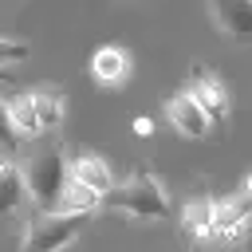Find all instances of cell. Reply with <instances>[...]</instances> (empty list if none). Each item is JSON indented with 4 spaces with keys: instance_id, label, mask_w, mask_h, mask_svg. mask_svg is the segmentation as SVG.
<instances>
[{
    "instance_id": "3957f363",
    "label": "cell",
    "mask_w": 252,
    "mask_h": 252,
    "mask_svg": "<svg viewBox=\"0 0 252 252\" xmlns=\"http://www.w3.org/2000/svg\"><path fill=\"white\" fill-rule=\"evenodd\" d=\"M87 220L91 213H39L20 240V252H63L83 236Z\"/></svg>"
},
{
    "instance_id": "d6986e66",
    "label": "cell",
    "mask_w": 252,
    "mask_h": 252,
    "mask_svg": "<svg viewBox=\"0 0 252 252\" xmlns=\"http://www.w3.org/2000/svg\"><path fill=\"white\" fill-rule=\"evenodd\" d=\"M240 189H244V193H252V173H248V177L240 181Z\"/></svg>"
},
{
    "instance_id": "e0dca14e",
    "label": "cell",
    "mask_w": 252,
    "mask_h": 252,
    "mask_svg": "<svg viewBox=\"0 0 252 252\" xmlns=\"http://www.w3.org/2000/svg\"><path fill=\"white\" fill-rule=\"evenodd\" d=\"M150 130H154V122H150V118H134V134L150 138Z\"/></svg>"
},
{
    "instance_id": "9c48e42d",
    "label": "cell",
    "mask_w": 252,
    "mask_h": 252,
    "mask_svg": "<svg viewBox=\"0 0 252 252\" xmlns=\"http://www.w3.org/2000/svg\"><path fill=\"white\" fill-rule=\"evenodd\" d=\"M213 224H217V197L213 193H193L181 209V228L189 240H213Z\"/></svg>"
},
{
    "instance_id": "7a4b0ae2",
    "label": "cell",
    "mask_w": 252,
    "mask_h": 252,
    "mask_svg": "<svg viewBox=\"0 0 252 252\" xmlns=\"http://www.w3.org/2000/svg\"><path fill=\"white\" fill-rule=\"evenodd\" d=\"M102 209H114V213H126V217H138V220H169V213H173L165 185L150 169H138L122 185H114L102 197Z\"/></svg>"
},
{
    "instance_id": "ba28073f",
    "label": "cell",
    "mask_w": 252,
    "mask_h": 252,
    "mask_svg": "<svg viewBox=\"0 0 252 252\" xmlns=\"http://www.w3.org/2000/svg\"><path fill=\"white\" fill-rule=\"evenodd\" d=\"M71 181L75 185H83V189H91V193H98V197H106L118 181H114V169H110V161L102 158V154H75L71 158Z\"/></svg>"
},
{
    "instance_id": "4fadbf2b",
    "label": "cell",
    "mask_w": 252,
    "mask_h": 252,
    "mask_svg": "<svg viewBox=\"0 0 252 252\" xmlns=\"http://www.w3.org/2000/svg\"><path fill=\"white\" fill-rule=\"evenodd\" d=\"M8 118H12V130L20 134V142H35L39 134H47L43 122H39V114H35V106H32L28 91L16 94V98H8Z\"/></svg>"
},
{
    "instance_id": "9a60e30c",
    "label": "cell",
    "mask_w": 252,
    "mask_h": 252,
    "mask_svg": "<svg viewBox=\"0 0 252 252\" xmlns=\"http://www.w3.org/2000/svg\"><path fill=\"white\" fill-rule=\"evenodd\" d=\"M28 55H32V47H28V43L0 35V63H4V67H8V63H24Z\"/></svg>"
},
{
    "instance_id": "277c9868",
    "label": "cell",
    "mask_w": 252,
    "mask_h": 252,
    "mask_svg": "<svg viewBox=\"0 0 252 252\" xmlns=\"http://www.w3.org/2000/svg\"><path fill=\"white\" fill-rule=\"evenodd\" d=\"M185 91H189V94L201 102V110H205L213 122H224V118H228V110H232L228 87H224V83H220V75H217V71H209L205 63H197V67L189 71Z\"/></svg>"
},
{
    "instance_id": "5bb4252c",
    "label": "cell",
    "mask_w": 252,
    "mask_h": 252,
    "mask_svg": "<svg viewBox=\"0 0 252 252\" xmlns=\"http://www.w3.org/2000/svg\"><path fill=\"white\" fill-rule=\"evenodd\" d=\"M94 209H102V197L71 181L67 193H63V201H59V213H94Z\"/></svg>"
},
{
    "instance_id": "30bf717a",
    "label": "cell",
    "mask_w": 252,
    "mask_h": 252,
    "mask_svg": "<svg viewBox=\"0 0 252 252\" xmlns=\"http://www.w3.org/2000/svg\"><path fill=\"white\" fill-rule=\"evenodd\" d=\"M126 75H130V51H122L118 43H106L91 55V79L94 83L118 87V83H126Z\"/></svg>"
},
{
    "instance_id": "2e32d148",
    "label": "cell",
    "mask_w": 252,
    "mask_h": 252,
    "mask_svg": "<svg viewBox=\"0 0 252 252\" xmlns=\"http://www.w3.org/2000/svg\"><path fill=\"white\" fill-rule=\"evenodd\" d=\"M16 146H20V134L12 130V118H8V102L0 98V150H4V154H12Z\"/></svg>"
},
{
    "instance_id": "52a82bcc",
    "label": "cell",
    "mask_w": 252,
    "mask_h": 252,
    "mask_svg": "<svg viewBox=\"0 0 252 252\" xmlns=\"http://www.w3.org/2000/svg\"><path fill=\"white\" fill-rule=\"evenodd\" d=\"M165 118L181 138H209V126H213V118L201 110V102L189 91H177L165 98Z\"/></svg>"
},
{
    "instance_id": "5b68a950",
    "label": "cell",
    "mask_w": 252,
    "mask_h": 252,
    "mask_svg": "<svg viewBox=\"0 0 252 252\" xmlns=\"http://www.w3.org/2000/svg\"><path fill=\"white\" fill-rule=\"evenodd\" d=\"M252 228V193L236 189L232 197L217 201V224H213V240L220 244H240Z\"/></svg>"
},
{
    "instance_id": "8992f818",
    "label": "cell",
    "mask_w": 252,
    "mask_h": 252,
    "mask_svg": "<svg viewBox=\"0 0 252 252\" xmlns=\"http://www.w3.org/2000/svg\"><path fill=\"white\" fill-rule=\"evenodd\" d=\"M209 20L236 47H252V0H209Z\"/></svg>"
},
{
    "instance_id": "8fae6325",
    "label": "cell",
    "mask_w": 252,
    "mask_h": 252,
    "mask_svg": "<svg viewBox=\"0 0 252 252\" xmlns=\"http://www.w3.org/2000/svg\"><path fill=\"white\" fill-rule=\"evenodd\" d=\"M24 201H28L24 165H20L12 154H4V158H0V220H4V217H12Z\"/></svg>"
},
{
    "instance_id": "ac0fdd59",
    "label": "cell",
    "mask_w": 252,
    "mask_h": 252,
    "mask_svg": "<svg viewBox=\"0 0 252 252\" xmlns=\"http://www.w3.org/2000/svg\"><path fill=\"white\" fill-rule=\"evenodd\" d=\"M0 83H4V87H12V71H8L4 63H0Z\"/></svg>"
},
{
    "instance_id": "7c38bea8",
    "label": "cell",
    "mask_w": 252,
    "mask_h": 252,
    "mask_svg": "<svg viewBox=\"0 0 252 252\" xmlns=\"http://www.w3.org/2000/svg\"><path fill=\"white\" fill-rule=\"evenodd\" d=\"M28 94H32V106H35L43 130H51V126L63 122V114H67V98H63V91H59L55 83H39V87H32Z\"/></svg>"
},
{
    "instance_id": "6da1fadb",
    "label": "cell",
    "mask_w": 252,
    "mask_h": 252,
    "mask_svg": "<svg viewBox=\"0 0 252 252\" xmlns=\"http://www.w3.org/2000/svg\"><path fill=\"white\" fill-rule=\"evenodd\" d=\"M24 181H28V201L39 213H59V201L71 185V161L59 142H47L24 161Z\"/></svg>"
}]
</instances>
